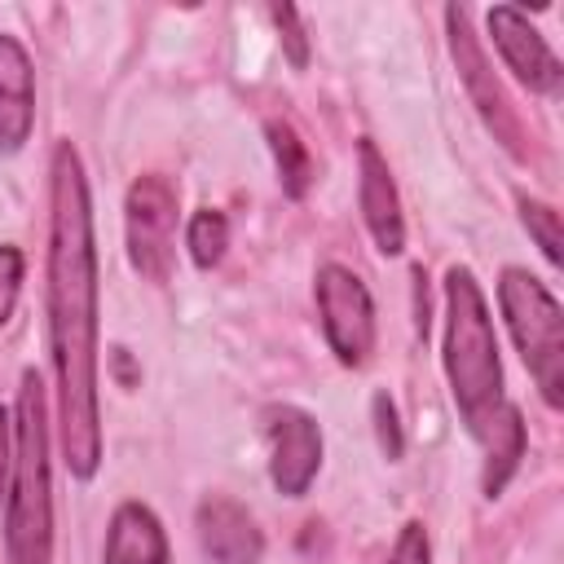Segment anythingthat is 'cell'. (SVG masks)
Masks as SVG:
<instances>
[{"label":"cell","instance_id":"cell-1","mask_svg":"<svg viewBox=\"0 0 564 564\" xmlns=\"http://www.w3.org/2000/svg\"><path fill=\"white\" fill-rule=\"evenodd\" d=\"M48 357L57 379V441L75 480L101 467V401H97V238L84 159L70 141L53 145L48 163Z\"/></svg>","mask_w":564,"mask_h":564},{"label":"cell","instance_id":"cell-2","mask_svg":"<svg viewBox=\"0 0 564 564\" xmlns=\"http://www.w3.org/2000/svg\"><path fill=\"white\" fill-rule=\"evenodd\" d=\"M445 379L454 392V405L467 423V432L480 441L502 414V361H498V335L485 304V291L467 264H454L445 273Z\"/></svg>","mask_w":564,"mask_h":564},{"label":"cell","instance_id":"cell-3","mask_svg":"<svg viewBox=\"0 0 564 564\" xmlns=\"http://www.w3.org/2000/svg\"><path fill=\"white\" fill-rule=\"evenodd\" d=\"M9 564H53V471H48V401L35 370L18 383L13 405V476L4 494Z\"/></svg>","mask_w":564,"mask_h":564},{"label":"cell","instance_id":"cell-4","mask_svg":"<svg viewBox=\"0 0 564 564\" xmlns=\"http://www.w3.org/2000/svg\"><path fill=\"white\" fill-rule=\"evenodd\" d=\"M498 304H502L516 352H520L524 370L533 375L542 401L551 410H560L564 405V313H560V300L529 269L511 264L498 278Z\"/></svg>","mask_w":564,"mask_h":564},{"label":"cell","instance_id":"cell-5","mask_svg":"<svg viewBox=\"0 0 564 564\" xmlns=\"http://www.w3.org/2000/svg\"><path fill=\"white\" fill-rule=\"evenodd\" d=\"M176 185L159 172H145L128 185L123 198V234L128 260L145 282H167L176 264Z\"/></svg>","mask_w":564,"mask_h":564},{"label":"cell","instance_id":"cell-6","mask_svg":"<svg viewBox=\"0 0 564 564\" xmlns=\"http://www.w3.org/2000/svg\"><path fill=\"white\" fill-rule=\"evenodd\" d=\"M313 295H317L322 335H326L335 361L361 366L375 348V300H370L366 282L344 264H322Z\"/></svg>","mask_w":564,"mask_h":564},{"label":"cell","instance_id":"cell-7","mask_svg":"<svg viewBox=\"0 0 564 564\" xmlns=\"http://www.w3.org/2000/svg\"><path fill=\"white\" fill-rule=\"evenodd\" d=\"M264 441H269V480L286 498H304L322 467V427L300 405H269L264 410Z\"/></svg>","mask_w":564,"mask_h":564},{"label":"cell","instance_id":"cell-8","mask_svg":"<svg viewBox=\"0 0 564 564\" xmlns=\"http://www.w3.org/2000/svg\"><path fill=\"white\" fill-rule=\"evenodd\" d=\"M489 35H494V48L502 53L507 70H511L524 88L546 93V97L560 93L564 66H560V57L551 53V44L538 35V26H533L520 9L494 4V9H489Z\"/></svg>","mask_w":564,"mask_h":564},{"label":"cell","instance_id":"cell-9","mask_svg":"<svg viewBox=\"0 0 564 564\" xmlns=\"http://www.w3.org/2000/svg\"><path fill=\"white\" fill-rule=\"evenodd\" d=\"M357 203L366 216V229L383 256L405 251V216H401V194L388 172V159L370 137L357 141Z\"/></svg>","mask_w":564,"mask_h":564},{"label":"cell","instance_id":"cell-10","mask_svg":"<svg viewBox=\"0 0 564 564\" xmlns=\"http://www.w3.org/2000/svg\"><path fill=\"white\" fill-rule=\"evenodd\" d=\"M445 26H449V48H454V62H458V70H463V84H467V93L476 97V110H480L485 123L516 150V115H511V101H507V93L498 88L494 70L485 66V53H480V44H476V31H471L467 9L449 4V9H445Z\"/></svg>","mask_w":564,"mask_h":564},{"label":"cell","instance_id":"cell-11","mask_svg":"<svg viewBox=\"0 0 564 564\" xmlns=\"http://www.w3.org/2000/svg\"><path fill=\"white\" fill-rule=\"evenodd\" d=\"M194 529L216 564H260L264 555V533L256 516L229 494H207L194 511Z\"/></svg>","mask_w":564,"mask_h":564},{"label":"cell","instance_id":"cell-12","mask_svg":"<svg viewBox=\"0 0 564 564\" xmlns=\"http://www.w3.org/2000/svg\"><path fill=\"white\" fill-rule=\"evenodd\" d=\"M35 128V70L22 40L0 35V154H18Z\"/></svg>","mask_w":564,"mask_h":564},{"label":"cell","instance_id":"cell-13","mask_svg":"<svg viewBox=\"0 0 564 564\" xmlns=\"http://www.w3.org/2000/svg\"><path fill=\"white\" fill-rule=\"evenodd\" d=\"M106 564H167V533L145 502H119L106 529Z\"/></svg>","mask_w":564,"mask_h":564},{"label":"cell","instance_id":"cell-14","mask_svg":"<svg viewBox=\"0 0 564 564\" xmlns=\"http://www.w3.org/2000/svg\"><path fill=\"white\" fill-rule=\"evenodd\" d=\"M480 449H485V476H480V485H485L489 498H498L507 489L511 471L524 458V423H520V410L516 405H507V414L480 436Z\"/></svg>","mask_w":564,"mask_h":564},{"label":"cell","instance_id":"cell-15","mask_svg":"<svg viewBox=\"0 0 564 564\" xmlns=\"http://www.w3.org/2000/svg\"><path fill=\"white\" fill-rule=\"evenodd\" d=\"M264 132H269V150H273L282 189H286L291 198H304V189H308V181H313V159H308L304 141L295 137L291 123H278V119H273Z\"/></svg>","mask_w":564,"mask_h":564},{"label":"cell","instance_id":"cell-16","mask_svg":"<svg viewBox=\"0 0 564 564\" xmlns=\"http://www.w3.org/2000/svg\"><path fill=\"white\" fill-rule=\"evenodd\" d=\"M185 247H189V256H194L198 269L220 264V256H225V247H229V220H225L216 207L194 212V216H189V229H185Z\"/></svg>","mask_w":564,"mask_h":564},{"label":"cell","instance_id":"cell-17","mask_svg":"<svg viewBox=\"0 0 564 564\" xmlns=\"http://www.w3.org/2000/svg\"><path fill=\"white\" fill-rule=\"evenodd\" d=\"M520 220H524V229L538 238L546 264H560V260H564V251H560V247H564V238H560V212H555L551 203L520 198Z\"/></svg>","mask_w":564,"mask_h":564},{"label":"cell","instance_id":"cell-18","mask_svg":"<svg viewBox=\"0 0 564 564\" xmlns=\"http://www.w3.org/2000/svg\"><path fill=\"white\" fill-rule=\"evenodd\" d=\"M22 273H26V260L13 242H0V326L13 317L18 308V295H22Z\"/></svg>","mask_w":564,"mask_h":564},{"label":"cell","instance_id":"cell-19","mask_svg":"<svg viewBox=\"0 0 564 564\" xmlns=\"http://www.w3.org/2000/svg\"><path fill=\"white\" fill-rule=\"evenodd\" d=\"M269 18H273V22H278V31H282L286 62L300 70V66L308 62V35H304V18H300V9H291V4H273V9H269Z\"/></svg>","mask_w":564,"mask_h":564},{"label":"cell","instance_id":"cell-20","mask_svg":"<svg viewBox=\"0 0 564 564\" xmlns=\"http://www.w3.org/2000/svg\"><path fill=\"white\" fill-rule=\"evenodd\" d=\"M370 414H375V436H379L383 458H401L405 441H401V423H397V405H392V397H388V392H375Z\"/></svg>","mask_w":564,"mask_h":564},{"label":"cell","instance_id":"cell-21","mask_svg":"<svg viewBox=\"0 0 564 564\" xmlns=\"http://www.w3.org/2000/svg\"><path fill=\"white\" fill-rule=\"evenodd\" d=\"M383 564H432L427 529H423L419 520H410V524L397 533V542H392V551H388V560H383Z\"/></svg>","mask_w":564,"mask_h":564},{"label":"cell","instance_id":"cell-22","mask_svg":"<svg viewBox=\"0 0 564 564\" xmlns=\"http://www.w3.org/2000/svg\"><path fill=\"white\" fill-rule=\"evenodd\" d=\"M9 476H13V414L0 405V502L9 494Z\"/></svg>","mask_w":564,"mask_h":564}]
</instances>
